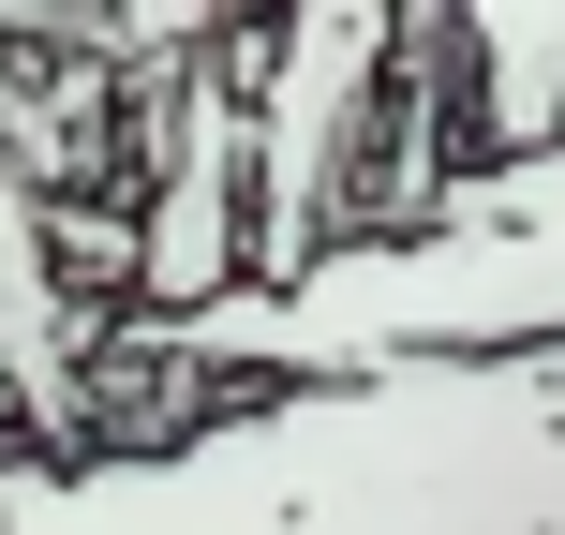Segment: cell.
<instances>
[{
	"label": "cell",
	"instance_id": "cell-3",
	"mask_svg": "<svg viewBox=\"0 0 565 535\" xmlns=\"http://www.w3.org/2000/svg\"><path fill=\"white\" fill-rule=\"evenodd\" d=\"M0 372H15V402L45 431H75V357H60V328H45V238H30V208L0 194Z\"/></svg>",
	"mask_w": 565,
	"mask_h": 535
},
{
	"label": "cell",
	"instance_id": "cell-2",
	"mask_svg": "<svg viewBox=\"0 0 565 535\" xmlns=\"http://www.w3.org/2000/svg\"><path fill=\"white\" fill-rule=\"evenodd\" d=\"M447 45H461V135L491 164L565 135V0H447Z\"/></svg>",
	"mask_w": 565,
	"mask_h": 535
},
{
	"label": "cell",
	"instance_id": "cell-1",
	"mask_svg": "<svg viewBox=\"0 0 565 535\" xmlns=\"http://www.w3.org/2000/svg\"><path fill=\"white\" fill-rule=\"evenodd\" d=\"M224 282H254V149H238V60H194L164 194H149V238H135V312H194Z\"/></svg>",
	"mask_w": 565,
	"mask_h": 535
}]
</instances>
